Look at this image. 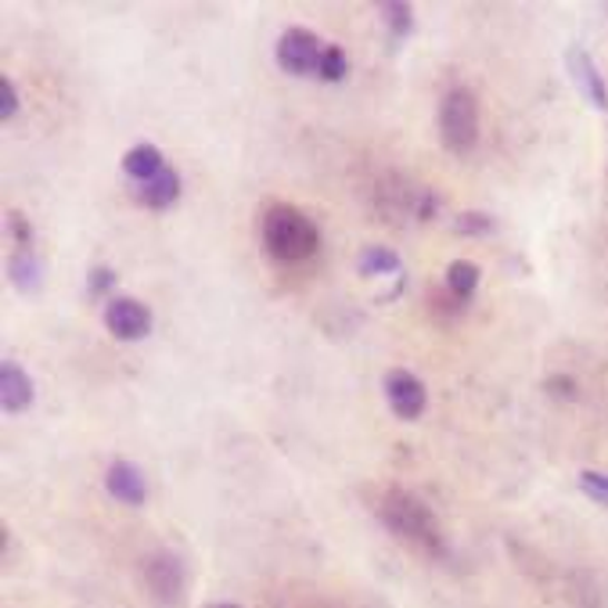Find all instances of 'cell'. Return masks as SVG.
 Wrapping results in <instances>:
<instances>
[{
    "mask_svg": "<svg viewBox=\"0 0 608 608\" xmlns=\"http://www.w3.org/2000/svg\"><path fill=\"white\" fill-rule=\"evenodd\" d=\"M374 514L382 519V526L393 537H400L411 548L425 551L429 558H447V537L440 529V519L432 514V508L414 497L403 487H385L374 501Z\"/></svg>",
    "mask_w": 608,
    "mask_h": 608,
    "instance_id": "cell-1",
    "label": "cell"
},
{
    "mask_svg": "<svg viewBox=\"0 0 608 608\" xmlns=\"http://www.w3.org/2000/svg\"><path fill=\"white\" fill-rule=\"evenodd\" d=\"M263 245L281 263H300L321 248V231L303 209L288 206V202H271L263 213Z\"/></svg>",
    "mask_w": 608,
    "mask_h": 608,
    "instance_id": "cell-2",
    "label": "cell"
},
{
    "mask_svg": "<svg viewBox=\"0 0 608 608\" xmlns=\"http://www.w3.org/2000/svg\"><path fill=\"white\" fill-rule=\"evenodd\" d=\"M440 137L443 148L454 155H468L479 140V105L468 87H454L440 101Z\"/></svg>",
    "mask_w": 608,
    "mask_h": 608,
    "instance_id": "cell-3",
    "label": "cell"
},
{
    "mask_svg": "<svg viewBox=\"0 0 608 608\" xmlns=\"http://www.w3.org/2000/svg\"><path fill=\"white\" fill-rule=\"evenodd\" d=\"M324 47L327 43H321L317 33H310V29H303V26H292L277 40V66L288 76H310V72L321 69Z\"/></svg>",
    "mask_w": 608,
    "mask_h": 608,
    "instance_id": "cell-4",
    "label": "cell"
},
{
    "mask_svg": "<svg viewBox=\"0 0 608 608\" xmlns=\"http://www.w3.org/2000/svg\"><path fill=\"white\" fill-rule=\"evenodd\" d=\"M145 587L148 595L159 601V605H177L184 598V584H187V572H184V561L174 551H151L145 558Z\"/></svg>",
    "mask_w": 608,
    "mask_h": 608,
    "instance_id": "cell-5",
    "label": "cell"
},
{
    "mask_svg": "<svg viewBox=\"0 0 608 608\" xmlns=\"http://www.w3.org/2000/svg\"><path fill=\"white\" fill-rule=\"evenodd\" d=\"M382 385H385V400H389V408H393L396 418L414 421V418L425 414L429 393H425V385H421V379H414L411 371H403V367L385 371Z\"/></svg>",
    "mask_w": 608,
    "mask_h": 608,
    "instance_id": "cell-6",
    "label": "cell"
},
{
    "mask_svg": "<svg viewBox=\"0 0 608 608\" xmlns=\"http://www.w3.org/2000/svg\"><path fill=\"white\" fill-rule=\"evenodd\" d=\"M105 327L119 342H137L151 332V310L140 300H112L105 306Z\"/></svg>",
    "mask_w": 608,
    "mask_h": 608,
    "instance_id": "cell-7",
    "label": "cell"
},
{
    "mask_svg": "<svg viewBox=\"0 0 608 608\" xmlns=\"http://www.w3.org/2000/svg\"><path fill=\"white\" fill-rule=\"evenodd\" d=\"M566 69L572 72V84L580 87V94L584 98L595 105V108H608V87H605V80H601V72H598V66H595V58H590L584 47H569L566 51Z\"/></svg>",
    "mask_w": 608,
    "mask_h": 608,
    "instance_id": "cell-8",
    "label": "cell"
},
{
    "mask_svg": "<svg viewBox=\"0 0 608 608\" xmlns=\"http://www.w3.org/2000/svg\"><path fill=\"white\" fill-rule=\"evenodd\" d=\"M37 385L29 379V371L14 361H0V403H4V414H22L33 408Z\"/></svg>",
    "mask_w": 608,
    "mask_h": 608,
    "instance_id": "cell-9",
    "label": "cell"
},
{
    "mask_svg": "<svg viewBox=\"0 0 608 608\" xmlns=\"http://www.w3.org/2000/svg\"><path fill=\"white\" fill-rule=\"evenodd\" d=\"M105 490L116 497L119 504L127 508H140L148 501V482L140 475V468L130 461H112L105 472Z\"/></svg>",
    "mask_w": 608,
    "mask_h": 608,
    "instance_id": "cell-10",
    "label": "cell"
},
{
    "mask_svg": "<svg viewBox=\"0 0 608 608\" xmlns=\"http://www.w3.org/2000/svg\"><path fill=\"white\" fill-rule=\"evenodd\" d=\"M177 198H180V174H177V169H169V166L155 180L140 184V192H137V202H140V206H148V209H169Z\"/></svg>",
    "mask_w": 608,
    "mask_h": 608,
    "instance_id": "cell-11",
    "label": "cell"
},
{
    "mask_svg": "<svg viewBox=\"0 0 608 608\" xmlns=\"http://www.w3.org/2000/svg\"><path fill=\"white\" fill-rule=\"evenodd\" d=\"M163 151L155 148V145H134L127 155H122V174L140 180V184H148L163 174Z\"/></svg>",
    "mask_w": 608,
    "mask_h": 608,
    "instance_id": "cell-12",
    "label": "cell"
},
{
    "mask_svg": "<svg viewBox=\"0 0 608 608\" xmlns=\"http://www.w3.org/2000/svg\"><path fill=\"white\" fill-rule=\"evenodd\" d=\"M40 256L33 248H14L11 253V281L19 292H37L40 288Z\"/></svg>",
    "mask_w": 608,
    "mask_h": 608,
    "instance_id": "cell-13",
    "label": "cell"
},
{
    "mask_svg": "<svg viewBox=\"0 0 608 608\" xmlns=\"http://www.w3.org/2000/svg\"><path fill=\"white\" fill-rule=\"evenodd\" d=\"M479 267L475 263H468V259H454L447 267V292L454 295V300H461V303H468L475 295V288H479Z\"/></svg>",
    "mask_w": 608,
    "mask_h": 608,
    "instance_id": "cell-14",
    "label": "cell"
},
{
    "mask_svg": "<svg viewBox=\"0 0 608 608\" xmlns=\"http://www.w3.org/2000/svg\"><path fill=\"white\" fill-rule=\"evenodd\" d=\"M356 267H361L364 277H379V274H396L400 271V256L393 253V248L385 245H367L361 259H356Z\"/></svg>",
    "mask_w": 608,
    "mask_h": 608,
    "instance_id": "cell-15",
    "label": "cell"
},
{
    "mask_svg": "<svg viewBox=\"0 0 608 608\" xmlns=\"http://www.w3.org/2000/svg\"><path fill=\"white\" fill-rule=\"evenodd\" d=\"M382 14H385V26L393 37H408L414 29V8L408 4V0H385Z\"/></svg>",
    "mask_w": 608,
    "mask_h": 608,
    "instance_id": "cell-16",
    "label": "cell"
},
{
    "mask_svg": "<svg viewBox=\"0 0 608 608\" xmlns=\"http://www.w3.org/2000/svg\"><path fill=\"white\" fill-rule=\"evenodd\" d=\"M346 72H350V58H346V51H342L339 43H327L317 76H321L324 84H339V80H346Z\"/></svg>",
    "mask_w": 608,
    "mask_h": 608,
    "instance_id": "cell-17",
    "label": "cell"
},
{
    "mask_svg": "<svg viewBox=\"0 0 608 608\" xmlns=\"http://www.w3.org/2000/svg\"><path fill=\"white\" fill-rule=\"evenodd\" d=\"M580 490H584L595 504L608 508V475H605V472H580Z\"/></svg>",
    "mask_w": 608,
    "mask_h": 608,
    "instance_id": "cell-18",
    "label": "cell"
},
{
    "mask_svg": "<svg viewBox=\"0 0 608 608\" xmlns=\"http://www.w3.org/2000/svg\"><path fill=\"white\" fill-rule=\"evenodd\" d=\"M8 231L14 238V248H33V227H29L26 213H8Z\"/></svg>",
    "mask_w": 608,
    "mask_h": 608,
    "instance_id": "cell-19",
    "label": "cell"
},
{
    "mask_svg": "<svg viewBox=\"0 0 608 608\" xmlns=\"http://www.w3.org/2000/svg\"><path fill=\"white\" fill-rule=\"evenodd\" d=\"M454 231L458 234H490L493 231V220L487 213H461L454 220Z\"/></svg>",
    "mask_w": 608,
    "mask_h": 608,
    "instance_id": "cell-20",
    "label": "cell"
},
{
    "mask_svg": "<svg viewBox=\"0 0 608 608\" xmlns=\"http://www.w3.org/2000/svg\"><path fill=\"white\" fill-rule=\"evenodd\" d=\"M14 112H19V94H14V87H11L8 76H0V119L11 122Z\"/></svg>",
    "mask_w": 608,
    "mask_h": 608,
    "instance_id": "cell-21",
    "label": "cell"
},
{
    "mask_svg": "<svg viewBox=\"0 0 608 608\" xmlns=\"http://www.w3.org/2000/svg\"><path fill=\"white\" fill-rule=\"evenodd\" d=\"M112 285H116V271L112 267H94L90 271V281H87L90 295H101V292H108Z\"/></svg>",
    "mask_w": 608,
    "mask_h": 608,
    "instance_id": "cell-22",
    "label": "cell"
},
{
    "mask_svg": "<svg viewBox=\"0 0 608 608\" xmlns=\"http://www.w3.org/2000/svg\"><path fill=\"white\" fill-rule=\"evenodd\" d=\"M543 389H548V393L558 396V400H572L576 396V382L569 379V374H551V379L543 382Z\"/></svg>",
    "mask_w": 608,
    "mask_h": 608,
    "instance_id": "cell-23",
    "label": "cell"
},
{
    "mask_svg": "<svg viewBox=\"0 0 608 608\" xmlns=\"http://www.w3.org/2000/svg\"><path fill=\"white\" fill-rule=\"evenodd\" d=\"M206 608H238V605H231V601H216V605H206Z\"/></svg>",
    "mask_w": 608,
    "mask_h": 608,
    "instance_id": "cell-24",
    "label": "cell"
}]
</instances>
